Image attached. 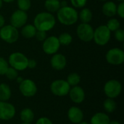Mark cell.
<instances>
[{
    "label": "cell",
    "mask_w": 124,
    "mask_h": 124,
    "mask_svg": "<svg viewBox=\"0 0 124 124\" xmlns=\"http://www.w3.org/2000/svg\"><path fill=\"white\" fill-rule=\"evenodd\" d=\"M70 1L72 5L76 8H82L86 5L87 2V0H70Z\"/></svg>",
    "instance_id": "1f68e13d"
},
{
    "label": "cell",
    "mask_w": 124,
    "mask_h": 124,
    "mask_svg": "<svg viewBox=\"0 0 124 124\" xmlns=\"http://www.w3.org/2000/svg\"><path fill=\"white\" fill-rule=\"evenodd\" d=\"M56 24L54 16L48 12H42L36 15L33 20V25L38 31H48L52 30Z\"/></svg>",
    "instance_id": "6da1fadb"
},
{
    "label": "cell",
    "mask_w": 124,
    "mask_h": 124,
    "mask_svg": "<svg viewBox=\"0 0 124 124\" xmlns=\"http://www.w3.org/2000/svg\"><path fill=\"white\" fill-rule=\"evenodd\" d=\"M100 1H107L108 0H100Z\"/></svg>",
    "instance_id": "bcb514c9"
},
{
    "label": "cell",
    "mask_w": 124,
    "mask_h": 124,
    "mask_svg": "<svg viewBox=\"0 0 124 124\" xmlns=\"http://www.w3.org/2000/svg\"><path fill=\"white\" fill-rule=\"evenodd\" d=\"M36 28L33 25L28 24L23 26L21 29V35L26 39H31L35 36L36 33Z\"/></svg>",
    "instance_id": "44dd1931"
},
{
    "label": "cell",
    "mask_w": 124,
    "mask_h": 124,
    "mask_svg": "<svg viewBox=\"0 0 124 124\" xmlns=\"http://www.w3.org/2000/svg\"><path fill=\"white\" fill-rule=\"evenodd\" d=\"M70 86L65 80L58 79L54 81L50 86V90L53 94L57 97H64L68 94Z\"/></svg>",
    "instance_id": "8992f818"
},
{
    "label": "cell",
    "mask_w": 124,
    "mask_h": 124,
    "mask_svg": "<svg viewBox=\"0 0 124 124\" xmlns=\"http://www.w3.org/2000/svg\"><path fill=\"white\" fill-rule=\"evenodd\" d=\"M78 124H89V123L86 122V121H81L80 123H78Z\"/></svg>",
    "instance_id": "b9f144b4"
},
{
    "label": "cell",
    "mask_w": 124,
    "mask_h": 124,
    "mask_svg": "<svg viewBox=\"0 0 124 124\" xmlns=\"http://www.w3.org/2000/svg\"><path fill=\"white\" fill-rule=\"evenodd\" d=\"M9 68L8 62L3 57H0V75H4Z\"/></svg>",
    "instance_id": "f546056e"
},
{
    "label": "cell",
    "mask_w": 124,
    "mask_h": 124,
    "mask_svg": "<svg viewBox=\"0 0 124 124\" xmlns=\"http://www.w3.org/2000/svg\"><path fill=\"white\" fill-rule=\"evenodd\" d=\"M28 59L24 54L16 52L9 55L8 63L10 67L15 68L17 71H22L28 68Z\"/></svg>",
    "instance_id": "3957f363"
},
{
    "label": "cell",
    "mask_w": 124,
    "mask_h": 124,
    "mask_svg": "<svg viewBox=\"0 0 124 124\" xmlns=\"http://www.w3.org/2000/svg\"><path fill=\"white\" fill-rule=\"evenodd\" d=\"M20 93L25 97H32L37 93V86L31 79H23L19 85Z\"/></svg>",
    "instance_id": "30bf717a"
},
{
    "label": "cell",
    "mask_w": 124,
    "mask_h": 124,
    "mask_svg": "<svg viewBox=\"0 0 124 124\" xmlns=\"http://www.w3.org/2000/svg\"><path fill=\"white\" fill-rule=\"evenodd\" d=\"M36 124H53L52 121L46 117H41L38 119Z\"/></svg>",
    "instance_id": "e575fe53"
},
{
    "label": "cell",
    "mask_w": 124,
    "mask_h": 124,
    "mask_svg": "<svg viewBox=\"0 0 124 124\" xmlns=\"http://www.w3.org/2000/svg\"><path fill=\"white\" fill-rule=\"evenodd\" d=\"M28 20V15L26 12L20 9L15 10L10 17V25L16 28H20L24 26Z\"/></svg>",
    "instance_id": "4fadbf2b"
},
{
    "label": "cell",
    "mask_w": 124,
    "mask_h": 124,
    "mask_svg": "<svg viewBox=\"0 0 124 124\" xmlns=\"http://www.w3.org/2000/svg\"><path fill=\"white\" fill-rule=\"evenodd\" d=\"M20 117V119L23 121V123L31 124L34 119V113L31 109L26 108L21 110Z\"/></svg>",
    "instance_id": "ffe728a7"
},
{
    "label": "cell",
    "mask_w": 124,
    "mask_h": 124,
    "mask_svg": "<svg viewBox=\"0 0 124 124\" xmlns=\"http://www.w3.org/2000/svg\"><path fill=\"white\" fill-rule=\"evenodd\" d=\"M60 47V44L57 37L52 36L46 39L43 42L42 49L46 54H54L57 52Z\"/></svg>",
    "instance_id": "8fae6325"
},
{
    "label": "cell",
    "mask_w": 124,
    "mask_h": 124,
    "mask_svg": "<svg viewBox=\"0 0 124 124\" xmlns=\"http://www.w3.org/2000/svg\"><path fill=\"white\" fill-rule=\"evenodd\" d=\"M66 81L68 83V84L70 86H78V84L81 81V77H80V76L78 73H70V74L68 75Z\"/></svg>",
    "instance_id": "484cf974"
},
{
    "label": "cell",
    "mask_w": 124,
    "mask_h": 124,
    "mask_svg": "<svg viewBox=\"0 0 124 124\" xmlns=\"http://www.w3.org/2000/svg\"><path fill=\"white\" fill-rule=\"evenodd\" d=\"M116 14H118L121 18H124V1L121 2L118 6H117Z\"/></svg>",
    "instance_id": "836d02e7"
},
{
    "label": "cell",
    "mask_w": 124,
    "mask_h": 124,
    "mask_svg": "<svg viewBox=\"0 0 124 124\" xmlns=\"http://www.w3.org/2000/svg\"><path fill=\"white\" fill-rule=\"evenodd\" d=\"M78 37L84 42H89L93 40L94 28L89 23H81L76 29Z\"/></svg>",
    "instance_id": "ba28073f"
},
{
    "label": "cell",
    "mask_w": 124,
    "mask_h": 124,
    "mask_svg": "<svg viewBox=\"0 0 124 124\" xmlns=\"http://www.w3.org/2000/svg\"><path fill=\"white\" fill-rule=\"evenodd\" d=\"M68 117L70 122L73 124H78L84 119V113L78 107L73 106L69 108L68 111Z\"/></svg>",
    "instance_id": "2e32d148"
},
{
    "label": "cell",
    "mask_w": 124,
    "mask_h": 124,
    "mask_svg": "<svg viewBox=\"0 0 124 124\" xmlns=\"http://www.w3.org/2000/svg\"><path fill=\"white\" fill-rule=\"evenodd\" d=\"M117 1H120V2H124V0H117Z\"/></svg>",
    "instance_id": "ee69618b"
},
{
    "label": "cell",
    "mask_w": 124,
    "mask_h": 124,
    "mask_svg": "<svg viewBox=\"0 0 124 124\" xmlns=\"http://www.w3.org/2000/svg\"><path fill=\"white\" fill-rule=\"evenodd\" d=\"M15 0H2V1H4L6 3H10V2H12L14 1Z\"/></svg>",
    "instance_id": "60d3db41"
},
{
    "label": "cell",
    "mask_w": 124,
    "mask_h": 124,
    "mask_svg": "<svg viewBox=\"0 0 124 124\" xmlns=\"http://www.w3.org/2000/svg\"><path fill=\"white\" fill-rule=\"evenodd\" d=\"M115 38L119 42H123L124 41V31L122 28H118L115 31Z\"/></svg>",
    "instance_id": "4dcf8cb0"
},
{
    "label": "cell",
    "mask_w": 124,
    "mask_h": 124,
    "mask_svg": "<svg viewBox=\"0 0 124 124\" xmlns=\"http://www.w3.org/2000/svg\"><path fill=\"white\" fill-rule=\"evenodd\" d=\"M58 41L60 42V44L64 45V46H68L69 44H71L72 41H73V38L72 36L68 33H61L58 37Z\"/></svg>",
    "instance_id": "d4e9b609"
},
{
    "label": "cell",
    "mask_w": 124,
    "mask_h": 124,
    "mask_svg": "<svg viewBox=\"0 0 124 124\" xmlns=\"http://www.w3.org/2000/svg\"><path fill=\"white\" fill-rule=\"evenodd\" d=\"M68 6V2L66 1H60V7H64Z\"/></svg>",
    "instance_id": "74e56055"
},
{
    "label": "cell",
    "mask_w": 124,
    "mask_h": 124,
    "mask_svg": "<svg viewBox=\"0 0 124 124\" xmlns=\"http://www.w3.org/2000/svg\"><path fill=\"white\" fill-rule=\"evenodd\" d=\"M105 57L109 64L120 65L124 62V52L119 48H113L107 52Z\"/></svg>",
    "instance_id": "9c48e42d"
},
{
    "label": "cell",
    "mask_w": 124,
    "mask_h": 124,
    "mask_svg": "<svg viewBox=\"0 0 124 124\" xmlns=\"http://www.w3.org/2000/svg\"><path fill=\"white\" fill-rule=\"evenodd\" d=\"M106 25L110 31H116L121 27L120 21L116 18L110 19Z\"/></svg>",
    "instance_id": "4316f807"
},
{
    "label": "cell",
    "mask_w": 124,
    "mask_h": 124,
    "mask_svg": "<svg viewBox=\"0 0 124 124\" xmlns=\"http://www.w3.org/2000/svg\"><path fill=\"white\" fill-rule=\"evenodd\" d=\"M2 4H3V1L2 0H0V9L2 7Z\"/></svg>",
    "instance_id": "7bdbcfd3"
},
{
    "label": "cell",
    "mask_w": 124,
    "mask_h": 124,
    "mask_svg": "<svg viewBox=\"0 0 124 124\" xmlns=\"http://www.w3.org/2000/svg\"><path fill=\"white\" fill-rule=\"evenodd\" d=\"M109 124H121L118 121H110Z\"/></svg>",
    "instance_id": "ab89813d"
},
{
    "label": "cell",
    "mask_w": 124,
    "mask_h": 124,
    "mask_svg": "<svg viewBox=\"0 0 124 124\" xmlns=\"http://www.w3.org/2000/svg\"><path fill=\"white\" fill-rule=\"evenodd\" d=\"M122 91L121 84L115 79L107 81L104 86V92L108 98L115 99L118 97Z\"/></svg>",
    "instance_id": "52a82bcc"
},
{
    "label": "cell",
    "mask_w": 124,
    "mask_h": 124,
    "mask_svg": "<svg viewBox=\"0 0 124 124\" xmlns=\"http://www.w3.org/2000/svg\"><path fill=\"white\" fill-rule=\"evenodd\" d=\"M50 63L53 69L56 70H62L67 65L66 57L62 54H54L51 58Z\"/></svg>",
    "instance_id": "9a60e30c"
},
{
    "label": "cell",
    "mask_w": 124,
    "mask_h": 124,
    "mask_svg": "<svg viewBox=\"0 0 124 124\" xmlns=\"http://www.w3.org/2000/svg\"><path fill=\"white\" fill-rule=\"evenodd\" d=\"M4 75L9 80L12 81V80H15L17 78V77L18 76V72L15 68H13L12 67H9Z\"/></svg>",
    "instance_id": "f1b7e54d"
},
{
    "label": "cell",
    "mask_w": 124,
    "mask_h": 124,
    "mask_svg": "<svg viewBox=\"0 0 124 124\" xmlns=\"http://www.w3.org/2000/svg\"><path fill=\"white\" fill-rule=\"evenodd\" d=\"M15 80L17 81V82L18 84H20V83L23 81V78L21 76H17V78H16Z\"/></svg>",
    "instance_id": "f35d334b"
},
{
    "label": "cell",
    "mask_w": 124,
    "mask_h": 124,
    "mask_svg": "<svg viewBox=\"0 0 124 124\" xmlns=\"http://www.w3.org/2000/svg\"><path fill=\"white\" fill-rule=\"evenodd\" d=\"M12 96L10 87L5 83L0 84V101L7 102Z\"/></svg>",
    "instance_id": "d6986e66"
},
{
    "label": "cell",
    "mask_w": 124,
    "mask_h": 124,
    "mask_svg": "<svg viewBox=\"0 0 124 124\" xmlns=\"http://www.w3.org/2000/svg\"><path fill=\"white\" fill-rule=\"evenodd\" d=\"M17 4L18 9L22 11H28L31 7V0H17Z\"/></svg>",
    "instance_id": "83f0119b"
},
{
    "label": "cell",
    "mask_w": 124,
    "mask_h": 124,
    "mask_svg": "<svg viewBox=\"0 0 124 124\" xmlns=\"http://www.w3.org/2000/svg\"><path fill=\"white\" fill-rule=\"evenodd\" d=\"M110 37L111 31L108 29L106 25H100L95 30H94L93 40L97 45H106L109 42Z\"/></svg>",
    "instance_id": "277c9868"
},
{
    "label": "cell",
    "mask_w": 124,
    "mask_h": 124,
    "mask_svg": "<svg viewBox=\"0 0 124 124\" xmlns=\"http://www.w3.org/2000/svg\"><path fill=\"white\" fill-rule=\"evenodd\" d=\"M57 17L59 22L64 25H72L76 23L78 19L77 11L69 6L60 7L57 12Z\"/></svg>",
    "instance_id": "7a4b0ae2"
},
{
    "label": "cell",
    "mask_w": 124,
    "mask_h": 124,
    "mask_svg": "<svg viewBox=\"0 0 124 124\" xmlns=\"http://www.w3.org/2000/svg\"><path fill=\"white\" fill-rule=\"evenodd\" d=\"M16 113L15 106L9 102L0 101V120L9 121L14 118Z\"/></svg>",
    "instance_id": "7c38bea8"
},
{
    "label": "cell",
    "mask_w": 124,
    "mask_h": 124,
    "mask_svg": "<svg viewBox=\"0 0 124 124\" xmlns=\"http://www.w3.org/2000/svg\"><path fill=\"white\" fill-rule=\"evenodd\" d=\"M103 107H104L105 110L107 113H113L116 110V107H117V105H116V102H115V100L113 99H111V98H108V99H106L104 101Z\"/></svg>",
    "instance_id": "cb8c5ba5"
},
{
    "label": "cell",
    "mask_w": 124,
    "mask_h": 124,
    "mask_svg": "<svg viewBox=\"0 0 124 124\" xmlns=\"http://www.w3.org/2000/svg\"><path fill=\"white\" fill-rule=\"evenodd\" d=\"M78 17L82 23H89L92 19V12L89 8H84L79 12Z\"/></svg>",
    "instance_id": "603a6c76"
},
{
    "label": "cell",
    "mask_w": 124,
    "mask_h": 124,
    "mask_svg": "<svg viewBox=\"0 0 124 124\" xmlns=\"http://www.w3.org/2000/svg\"><path fill=\"white\" fill-rule=\"evenodd\" d=\"M44 6L48 12H57L60 8V1L59 0H46Z\"/></svg>",
    "instance_id": "7402d4cb"
},
{
    "label": "cell",
    "mask_w": 124,
    "mask_h": 124,
    "mask_svg": "<svg viewBox=\"0 0 124 124\" xmlns=\"http://www.w3.org/2000/svg\"><path fill=\"white\" fill-rule=\"evenodd\" d=\"M36 65H37V62L35 60H33V59L28 60V68L33 69L36 67Z\"/></svg>",
    "instance_id": "d590c367"
},
{
    "label": "cell",
    "mask_w": 124,
    "mask_h": 124,
    "mask_svg": "<svg viewBox=\"0 0 124 124\" xmlns=\"http://www.w3.org/2000/svg\"><path fill=\"white\" fill-rule=\"evenodd\" d=\"M0 38L6 43L13 44L19 38L18 30L12 25H4L0 28Z\"/></svg>",
    "instance_id": "5b68a950"
},
{
    "label": "cell",
    "mask_w": 124,
    "mask_h": 124,
    "mask_svg": "<svg viewBox=\"0 0 124 124\" xmlns=\"http://www.w3.org/2000/svg\"><path fill=\"white\" fill-rule=\"evenodd\" d=\"M34 37H36V39L39 41H44L46 38V32L37 30Z\"/></svg>",
    "instance_id": "d6a6232c"
},
{
    "label": "cell",
    "mask_w": 124,
    "mask_h": 124,
    "mask_svg": "<svg viewBox=\"0 0 124 124\" xmlns=\"http://www.w3.org/2000/svg\"><path fill=\"white\" fill-rule=\"evenodd\" d=\"M70 99L76 104H81L85 100V92L82 87L79 86H73L69 91Z\"/></svg>",
    "instance_id": "5bb4252c"
},
{
    "label": "cell",
    "mask_w": 124,
    "mask_h": 124,
    "mask_svg": "<svg viewBox=\"0 0 124 124\" xmlns=\"http://www.w3.org/2000/svg\"><path fill=\"white\" fill-rule=\"evenodd\" d=\"M117 5L111 1H107L102 6V13L109 17H112L116 15Z\"/></svg>",
    "instance_id": "e0dca14e"
},
{
    "label": "cell",
    "mask_w": 124,
    "mask_h": 124,
    "mask_svg": "<svg viewBox=\"0 0 124 124\" xmlns=\"http://www.w3.org/2000/svg\"><path fill=\"white\" fill-rule=\"evenodd\" d=\"M4 23H5L4 17V16H3L2 15L0 14V28L4 25Z\"/></svg>",
    "instance_id": "8d00e7d4"
},
{
    "label": "cell",
    "mask_w": 124,
    "mask_h": 124,
    "mask_svg": "<svg viewBox=\"0 0 124 124\" xmlns=\"http://www.w3.org/2000/svg\"><path fill=\"white\" fill-rule=\"evenodd\" d=\"M28 124V123H22V124Z\"/></svg>",
    "instance_id": "f6af8a7d"
},
{
    "label": "cell",
    "mask_w": 124,
    "mask_h": 124,
    "mask_svg": "<svg viewBox=\"0 0 124 124\" xmlns=\"http://www.w3.org/2000/svg\"><path fill=\"white\" fill-rule=\"evenodd\" d=\"M110 117L105 113H97L91 118L90 124H109Z\"/></svg>",
    "instance_id": "ac0fdd59"
}]
</instances>
